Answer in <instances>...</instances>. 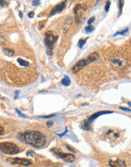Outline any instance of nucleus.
<instances>
[{
  "mask_svg": "<svg viewBox=\"0 0 131 167\" xmlns=\"http://www.w3.org/2000/svg\"><path fill=\"white\" fill-rule=\"evenodd\" d=\"M18 139L36 148H42L46 144V136L42 132L37 131L29 130L19 133L18 135Z\"/></svg>",
  "mask_w": 131,
  "mask_h": 167,
  "instance_id": "nucleus-1",
  "label": "nucleus"
},
{
  "mask_svg": "<svg viewBox=\"0 0 131 167\" xmlns=\"http://www.w3.org/2000/svg\"><path fill=\"white\" fill-rule=\"evenodd\" d=\"M98 57H99V54H98L97 52H93V53H92V54L89 55V56L87 57V59L80 60V61H79L78 62H77V63H76V65L72 68V71H73V72H74V73L78 72L79 71L81 70L82 68H84L85 66H86L88 64L91 63V62H93V61H95Z\"/></svg>",
  "mask_w": 131,
  "mask_h": 167,
  "instance_id": "nucleus-2",
  "label": "nucleus"
},
{
  "mask_svg": "<svg viewBox=\"0 0 131 167\" xmlns=\"http://www.w3.org/2000/svg\"><path fill=\"white\" fill-rule=\"evenodd\" d=\"M0 148L3 154L9 155L17 154L20 152V149L18 146L10 142H2L0 144Z\"/></svg>",
  "mask_w": 131,
  "mask_h": 167,
  "instance_id": "nucleus-3",
  "label": "nucleus"
},
{
  "mask_svg": "<svg viewBox=\"0 0 131 167\" xmlns=\"http://www.w3.org/2000/svg\"><path fill=\"white\" fill-rule=\"evenodd\" d=\"M58 38V36L55 34L52 31H48L45 35V44L47 47V53L49 55H52L50 52L52 50L54 44L56 43Z\"/></svg>",
  "mask_w": 131,
  "mask_h": 167,
  "instance_id": "nucleus-4",
  "label": "nucleus"
},
{
  "mask_svg": "<svg viewBox=\"0 0 131 167\" xmlns=\"http://www.w3.org/2000/svg\"><path fill=\"white\" fill-rule=\"evenodd\" d=\"M51 151H52L57 157L64 159V160L67 163H72L74 161V159H75L74 155H73L71 154H63V153L60 152L59 150L55 149V148H53Z\"/></svg>",
  "mask_w": 131,
  "mask_h": 167,
  "instance_id": "nucleus-5",
  "label": "nucleus"
},
{
  "mask_svg": "<svg viewBox=\"0 0 131 167\" xmlns=\"http://www.w3.org/2000/svg\"><path fill=\"white\" fill-rule=\"evenodd\" d=\"M7 161L12 163V164H20L23 165L25 166H28L32 164V161L30 159H25V158H19V157H15V158H8Z\"/></svg>",
  "mask_w": 131,
  "mask_h": 167,
  "instance_id": "nucleus-6",
  "label": "nucleus"
},
{
  "mask_svg": "<svg viewBox=\"0 0 131 167\" xmlns=\"http://www.w3.org/2000/svg\"><path fill=\"white\" fill-rule=\"evenodd\" d=\"M66 2H67L66 1L62 2L59 3L58 5H57L56 7H54L53 9L51 11V12H50V14H49V15L52 16V15H55V14L61 12V11H62V10L65 8V6H66Z\"/></svg>",
  "mask_w": 131,
  "mask_h": 167,
  "instance_id": "nucleus-7",
  "label": "nucleus"
},
{
  "mask_svg": "<svg viewBox=\"0 0 131 167\" xmlns=\"http://www.w3.org/2000/svg\"><path fill=\"white\" fill-rule=\"evenodd\" d=\"M109 166L111 167H127L126 163L123 160L121 159H118V160H110L109 161Z\"/></svg>",
  "mask_w": 131,
  "mask_h": 167,
  "instance_id": "nucleus-8",
  "label": "nucleus"
},
{
  "mask_svg": "<svg viewBox=\"0 0 131 167\" xmlns=\"http://www.w3.org/2000/svg\"><path fill=\"white\" fill-rule=\"evenodd\" d=\"M113 112H112V111H101V112H98V113H95L94 114H93L92 115H90L89 118H88V120L92 122L94 119H95L96 118L102 115H104V114H109V113H112Z\"/></svg>",
  "mask_w": 131,
  "mask_h": 167,
  "instance_id": "nucleus-9",
  "label": "nucleus"
},
{
  "mask_svg": "<svg viewBox=\"0 0 131 167\" xmlns=\"http://www.w3.org/2000/svg\"><path fill=\"white\" fill-rule=\"evenodd\" d=\"M90 124H91L90 122H89L88 119H86V120H84V122H82L81 127H82L83 129L85 130V131H89V129H90Z\"/></svg>",
  "mask_w": 131,
  "mask_h": 167,
  "instance_id": "nucleus-10",
  "label": "nucleus"
},
{
  "mask_svg": "<svg viewBox=\"0 0 131 167\" xmlns=\"http://www.w3.org/2000/svg\"><path fill=\"white\" fill-rule=\"evenodd\" d=\"M61 84H62L64 86H66V87L70 85L71 80H70V78H68V76H65V78L61 80Z\"/></svg>",
  "mask_w": 131,
  "mask_h": 167,
  "instance_id": "nucleus-11",
  "label": "nucleus"
},
{
  "mask_svg": "<svg viewBox=\"0 0 131 167\" xmlns=\"http://www.w3.org/2000/svg\"><path fill=\"white\" fill-rule=\"evenodd\" d=\"M18 62L21 66H28L29 65V62H27V61H24V59H20V58L18 59Z\"/></svg>",
  "mask_w": 131,
  "mask_h": 167,
  "instance_id": "nucleus-12",
  "label": "nucleus"
},
{
  "mask_svg": "<svg viewBox=\"0 0 131 167\" xmlns=\"http://www.w3.org/2000/svg\"><path fill=\"white\" fill-rule=\"evenodd\" d=\"M3 51L7 55H9V56H12V55H14V51L10 50V49H8V48H4L3 49Z\"/></svg>",
  "mask_w": 131,
  "mask_h": 167,
  "instance_id": "nucleus-13",
  "label": "nucleus"
},
{
  "mask_svg": "<svg viewBox=\"0 0 131 167\" xmlns=\"http://www.w3.org/2000/svg\"><path fill=\"white\" fill-rule=\"evenodd\" d=\"M88 40V38H85V39H80V40H79V42H78V44H77V46L80 47V48H81V47H83V46H84V44L86 43V40Z\"/></svg>",
  "mask_w": 131,
  "mask_h": 167,
  "instance_id": "nucleus-14",
  "label": "nucleus"
},
{
  "mask_svg": "<svg viewBox=\"0 0 131 167\" xmlns=\"http://www.w3.org/2000/svg\"><path fill=\"white\" fill-rule=\"evenodd\" d=\"M127 32H128V28L127 27V28H126L125 30H123V31H118L116 33H114V37H115V36H117V35H119V34H121V35H124V34L127 33Z\"/></svg>",
  "mask_w": 131,
  "mask_h": 167,
  "instance_id": "nucleus-15",
  "label": "nucleus"
},
{
  "mask_svg": "<svg viewBox=\"0 0 131 167\" xmlns=\"http://www.w3.org/2000/svg\"><path fill=\"white\" fill-rule=\"evenodd\" d=\"M85 31L87 32V33H91L94 31V27L91 25H89V26H87L86 28H85Z\"/></svg>",
  "mask_w": 131,
  "mask_h": 167,
  "instance_id": "nucleus-16",
  "label": "nucleus"
},
{
  "mask_svg": "<svg viewBox=\"0 0 131 167\" xmlns=\"http://www.w3.org/2000/svg\"><path fill=\"white\" fill-rule=\"evenodd\" d=\"M27 156H29V157H34L36 156V154H35V152H33V150H29L27 152Z\"/></svg>",
  "mask_w": 131,
  "mask_h": 167,
  "instance_id": "nucleus-17",
  "label": "nucleus"
},
{
  "mask_svg": "<svg viewBox=\"0 0 131 167\" xmlns=\"http://www.w3.org/2000/svg\"><path fill=\"white\" fill-rule=\"evenodd\" d=\"M82 9V5H80V4L77 5L75 6L74 9V12L75 14H77V11H78V10H79V9Z\"/></svg>",
  "mask_w": 131,
  "mask_h": 167,
  "instance_id": "nucleus-18",
  "label": "nucleus"
},
{
  "mask_svg": "<svg viewBox=\"0 0 131 167\" xmlns=\"http://www.w3.org/2000/svg\"><path fill=\"white\" fill-rule=\"evenodd\" d=\"M110 5H111V2H110V1H107L106 2V4H105V10L106 12H108L109 11Z\"/></svg>",
  "mask_w": 131,
  "mask_h": 167,
  "instance_id": "nucleus-19",
  "label": "nucleus"
},
{
  "mask_svg": "<svg viewBox=\"0 0 131 167\" xmlns=\"http://www.w3.org/2000/svg\"><path fill=\"white\" fill-rule=\"evenodd\" d=\"M123 4H124V2H123V1H119L118 2V5H119V9H120V15L122 12V9H123Z\"/></svg>",
  "mask_w": 131,
  "mask_h": 167,
  "instance_id": "nucleus-20",
  "label": "nucleus"
},
{
  "mask_svg": "<svg viewBox=\"0 0 131 167\" xmlns=\"http://www.w3.org/2000/svg\"><path fill=\"white\" fill-rule=\"evenodd\" d=\"M56 114H53V115H42V116H39V118H43V119H48V118H52L54 116H56Z\"/></svg>",
  "mask_w": 131,
  "mask_h": 167,
  "instance_id": "nucleus-21",
  "label": "nucleus"
},
{
  "mask_svg": "<svg viewBox=\"0 0 131 167\" xmlns=\"http://www.w3.org/2000/svg\"><path fill=\"white\" fill-rule=\"evenodd\" d=\"M95 18L94 17V16H93V17H91L90 18H89V20H88V24H91L94 21H95Z\"/></svg>",
  "mask_w": 131,
  "mask_h": 167,
  "instance_id": "nucleus-22",
  "label": "nucleus"
},
{
  "mask_svg": "<svg viewBox=\"0 0 131 167\" xmlns=\"http://www.w3.org/2000/svg\"><path fill=\"white\" fill-rule=\"evenodd\" d=\"M120 109L123 110V111H125V112H128V113H131V109H128V108H124V107H120Z\"/></svg>",
  "mask_w": 131,
  "mask_h": 167,
  "instance_id": "nucleus-23",
  "label": "nucleus"
},
{
  "mask_svg": "<svg viewBox=\"0 0 131 167\" xmlns=\"http://www.w3.org/2000/svg\"><path fill=\"white\" fill-rule=\"evenodd\" d=\"M15 111H16V112L18 113V115H19L20 116H21V117H23V118H27V116H26L25 115L22 114V113H20V111H19V110L18 109H15Z\"/></svg>",
  "mask_w": 131,
  "mask_h": 167,
  "instance_id": "nucleus-24",
  "label": "nucleus"
},
{
  "mask_svg": "<svg viewBox=\"0 0 131 167\" xmlns=\"http://www.w3.org/2000/svg\"><path fill=\"white\" fill-rule=\"evenodd\" d=\"M39 4H40L39 1H37V0H35V1H33V5H34V6L39 5Z\"/></svg>",
  "mask_w": 131,
  "mask_h": 167,
  "instance_id": "nucleus-25",
  "label": "nucleus"
},
{
  "mask_svg": "<svg viewBox=\"0 0 131 167\" xmlns=\"http://www.w3.org/2000/svg\"><path fill=\"white\" fill-rule=\"evenodd\" d=\"M33 16H34V12H33V11H30V12H29V14H28V17H29V18H33Z\"/></svg>",
  "mask_w": 131,
  "mask_h": 167,
  "instance_id": "nucleus-26",
  "label": "nucleus"
},
{
  "mask_svg": "<svg viewBox=\"0 0 131 167\" xmlns=\"http://www.w3.org/2000/svg\"><path fill=\"white\" fill-rule=\"evenodd\" d=\"M52 124H53V122H52V121H48V122H46V125H47V126H48V127H50V126H52Z\"/></svg>",
  "mask_w": 131,
  "mask_h": 167,
  "instance_id": "nucleus-27",
  "label": "nucleus"
},
{
  "mask_svg": "<svg viewBox=\"0 0 131 167\" xmlns=\"http://www.w3.org/2000/svg\"><path fill=\"white\" fill-rule=\"evenodd\" d=\"M0 130H1V131H0V135H3V134H4V129H3L2 126L0 127Z\"/></svg>",
  "mask_w": 131,
  "mask_h": 167,
  "instance_id": "nucleus-28",
  "label": "nucleus"
},
{
  "mask_svg": "<svg viewBox=\"0 0 131 167\" xmlns=\"http://www.w3.org/2000/svg\"><path fill=\"white\" fill-rule=\"evenodd\" d=\"M66 133H67V130L64 132V133H62V134H57V135H58V136H59V137H62V136H64Z\"/></svg>",
  "mask_w": 131,
  "mask_h": 167,
  "instance_id": "nucleus-29",
  "label": "nucleus"
},
{
  "mask_svg": "<svg viewBox=\"0 0 131 167\" xmlns=\"http://www.w3.org/2000/svg\"><path fill=\"white\" fill-rule=\"evenodd\" d=\"M15 94H16V96H15V99H16L17 97H18V94H19V91H18V90H17V91L15 92Z\"/></svg>",
  "mask_w": 131,
  "mask_h": 167,
  "instance_id": "nucleus-30",
  "label": "nucleus"
},
{
  "mask_svg": "<svg viewBox=\"0 0 131 167\" xmlns=\"http://www.w3.org/2000/svg\"><path fill=\"white\" fill-rule=\"evenodd\" d=\"M19 14H20V18H22V17H23V14H22V12H20V11Z\"/></svg>",
  "mask_w": 131,
  "mask_h": 167,
  "instance_id": "nucleus-31",
  "label": "nucleus"
},
{
  "mask_svg": "<svg viewBox=\"0 0 131 167\" xmlns=\"http://www.w3.org/2000/svg\"><path fill=\"white\" fill-rule=\"evenodd\" d=\"M127 104H128V105H129L130 106H131V102H128Z\"/></svg>",
  "mask_w": 131,
  "mask_h": 167,
  "instance_id": "nucleus-32",
  "label": "nucleus"
}]
</instances>
